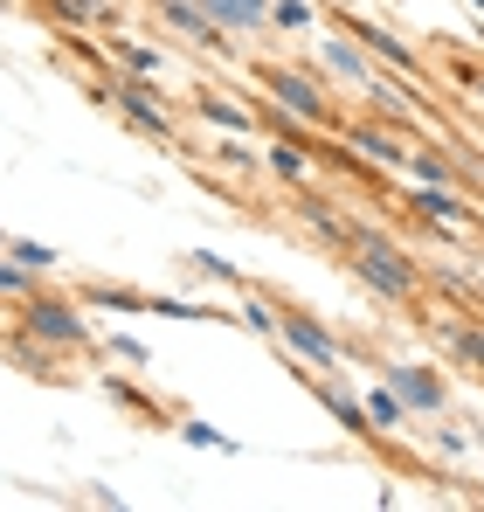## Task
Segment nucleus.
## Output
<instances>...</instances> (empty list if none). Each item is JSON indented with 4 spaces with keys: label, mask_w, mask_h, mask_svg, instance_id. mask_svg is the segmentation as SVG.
I'll list each match as a JSON object with an SVG mask.
<instances>
[{
    "label": "nucleus",
    "mask_w": 484,
    "mask_h": 512,
    "mask_svg": "<svg viewBox=\"0 0 484 512\" xmlns=\"http://www.w3.org/2000/svg\"><path fill=\"white\" fill-rule=\"evenodd\" d=\"M353 256H360V277H367L374 291H395V298H402V291H415V270H408L388 243H360Z\"/></svg>",
    "instance_id": "1"
},
{
    "label": "nucleus",
    "mask_w": 484,
    "mask_h": 512,
    "mask_svg": "<svg viewBox=\"0 0 484 512\" xmlns=\"http://www.w3.org/2000/svg\"><path fill=\"white\" fill-rule=\"evenodd\" d=\"M35 333H42V340L77 346V340H83V319L70 312V305H35Z\"/></svg>",
    "instance_id": "2"
},
{
    "label": "nucleus",
    "mask_w": 484,
    "mask_h": 512,
    "mask_svg": "<svg viewBox=\"0 0 484 512\" xmlns=\"http://www.w3.org/2000/svg\"><path fill=\"white\" fill-rule=\"evenodd\" d=\"M270 90H277V97H284L298 118H325V104L312 97V84H305V77H284V70H270Z\"/></svg>",
    "instance_id": "3"
},
{
    "label": "nucleus",
    "mask_w": 484,
    "mask_h": 512,
    "mask_svg": "<svg viewBox=\"0 0 484 512\" xmlns=\"http://www.w3.org/2000/svg\"><path fill=\"white\" fill-rule=\"evenodd\" d=\"M284 333H291V340L305 346L312 360H332V340H325V333H319V326H312V319H284Z\"/></svg>",
    "instance_id": "4"
},
{
    "label": "nucleus",
    "mask_w": 484,
    "mask_h": 512,
    "mask_svg": "<svg viewBox=\"0 0 484 512\" xmlns=\"http://www.w3.org/2000/svg\"><path fill=\"white\" fill-rule=\"evenodd\" d=\"M118 97H125V111H132V118H139V125H153V132H160V125H166L160 111H153V90H146V84H132V90H118Z\"/></svg>",
    "instance_id": "5"
},
{
    "label": "nucleus",
    "mask_w": 484,
    "mask_h": 512,
    "mask_svg": "<svg viewBox=\"0 0 484 512\" xmlns=\"http://www.w3.org/2000/svg\"><path fill=\"white\" fill-rule=\"evenodd\" d=\"M395 381H402V395L415 402V409H436V381H429V374H415V367H408V374H395Z\"/></svg>",
    "instance_id": "6"
},
{
    "label": "nucleus",
    "mask_w": 484,
    "mask_h": 512,
    "mask_svg": "<svg viewBox=\"0 0 484 512\" xmlns=\"http://www.w3.org/2000/svg\"><path fill=\"white\" fill-rule=\"evenodd\" d=\"M166 14H173V28H187L194 42H215V28H208V14H194V7H173V0H166Z\"/></svg>",
    "instance_id": "7"
},
{
    "label": "nucleus",
    "mask_w": 484,
    "mask_h": 512,
    "mask_svg": "<svg viewBox=\"0 0 484 512\" xmlns=\"http://www.w3.org/2000/svg\"><path fill=\"white\" fill-rule=\"evenodd\" d=\"M208 14H222V21H256L263 0H208Z\"/></svg>",
    "instance_id": "8"
},
{
    "label": "nucleus",
    "mask_w": 484,
    "mask_h": 512,
    "mask_svg": "<svg viewBox=\"0 0 484 512\" xmlns=\"http://www.w3.org/2000/svg\"><path fill=\"white\" fill-rule=\"evenodd\" d=\"M415 208H422V215H436V222H457V208H450V201H443V194H422V201H415Z\"/></svg>",
    "instance_id": "9"
},
{
    "label": "nucleus",
    "mask_w": 484,
    "mask_h": 512,
    "mask_svg": "<svg viewBox=\"0 0 484 512\" xmlns=\"http://www.w3.org/2000/svg\"><path fill=\"white\" fill-rule=\"evenodd\" d=\"M374 423H402V409H395V395H374V409H367Z\"/></svg>",
    "instance_id": "10"
},
{
    "label": "nucleus",
    "mask_w": 484,
    "mask_h": 512,
    "mask_svg": "<svg viewBox=\"0 0 484 512\" xmlns=\"http://www.w3.org/2000/svg\"><path fill=\"white\" fill-rule=\"evenodd\" d=\"M457 346H464V353H471V360H478V367H484V333H464V340H457Z\"/></svg>",
    "instance_id": "11"
},
{
    "label": "nucleus",
    "mask_w": 484,
    "mask_h": 512,
    "mask_svg": "<svg viewBox=\"0 0 484 512\" xmlns=\"http://www.w3.org/2000/svg\"><path fill=\"white\" fill-rule=\"evenodd\" d=\"M0 291H21V270H0Z\"/></svg>",
    "instance_id": "12"
}]
</instances>
